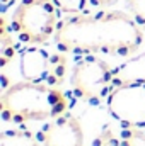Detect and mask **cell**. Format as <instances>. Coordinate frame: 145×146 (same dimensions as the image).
Wrapping results in <instances>:
<instances>
[{
    "label": "cell",
    "mask_w": 145,
    "mask_h": 146,
    "mask_svg": "<svg viewBox=\"0 0 145 146\" xmlns=\"http://www.w3.org/2000/svg\"><path fill=\"white\" fill-rule=\"evenodd\" d=\"M55 44L63 53L109 54L128 58L144 42V29L123 10L75 14L60 21Z\"/></svg>",
    "instance_id": "1"
},
{
    "label": "cell",
    "mask_w": 145,
    "mask_h": 146,
    "mask_svg": "<svg viewBox=\"0 0 145 146\" xmlns=\"http://www.w3.org/2000/svg\"><path fill=\"white\" fill-rule=\"evenodd\" d=\"M68 107V95L58 87L28 80L12 83L0 97L2 119L10 124L55 119L67 114Z\"/></svg>",
    "instance_id": "2"
},
{
    "label": "cell",
    "mask_w": 145,
    "mask_h": 146,
    "mask_svg": "<svg viewBox=\"0 0 145 146\" xmlns=\"http://www.w3.org/2000/svg\"><path fill=\"white\" fill-rule=\"evenodd\" d=\"M60 9L53 0H21L10 17V31L24 44H44L55 36Z\"/></svg>",
    "instance_id": "3"
},
{
    "label": "cell",
    "mask_w": 145,
    "mask_h": 146,
    "mask_svg": "<svg viewBox=\"0 0 145 146\" xmlns=\"http://www.w3.org/2000/svg\"><path fill=\"white\" fill-rule=\"evenodd\" d=\"M114 78V70L104 60L85 54L72 68L70 87L73 95L89 104H99L103 97L109 95V88Z\"/></svg>",
    "instance_id": "4"
},
{
    "label": "cell",
    "mask_w": 145,
    "mask_h": 146,
    "mask_svg": "<svg viewBox=\"0 0 145 146\" xmlns=\"http://www.w3.org/2000/svg\"><path fill=\"white\" fill-rule=\"evenodd\" d=\"M106 107L119 124L145 127V82L128 80L116 85L106 97Z\"/></svg>",
    "instance_id": "5"
},
{
    "label": "cell",
    "mask_w": 145,
    "mask_h": 146,
    "mask_svg": "<svg viewBox=\"0 0 145 146\" xmlns=\"http://www.w3.org/2000/svg\"><path fill=\"white\" fill-rule=\"evenodd\" d=\"M19 70L28 82L58 87L67 76V60L58 54L51 56L46 49L38 46H28L21 51Z\"/></svg>",
    "instance_id": "6"
},
{
    "label": "cell",
    "mask_w": 145,
    "mask_h": 146,
    "mask_svg": "<svg viewBox=\"0 0 145 146\" xmlns=\"http://www.w3.org/2000/svg\"><path fill=\"white\" fill-rule=\"evenodd\" d=\"M41 146H84L82 122L72 114H62L51 119L38 133Z\"/></svg>",
    "instance_id": "7"
},
{
    "label": "cell",
    "mask_w": 145,
    "mask_h": 146,
    "mask_svg": "<svg viewBox=\"0 0 145 146\" xmlns=\"http://www.w3.org/2000/svg\"><path fill=\"white\" fill-rule=\"evenodd\" d=\"M92 146H145V131L140 127L104 126L99 136L92 141Z\"/></svg>",
    "instance_id": "8"
},
{
    "label": "cell",
    "mask_w": 145,
    "mask_h": 146,
    "mask_svg": "<svg viewBox=\"0 0 145 146\" xmlns=\"http://www.w3.org/2000/svg\"><path fill=\"white\" fill-rule=\"evenodd\" d=\"M39 139L28 129H5L0 133V146H39Z\"/></svg>",
    "instance_id": "9"
},
{
    "label": "cell",
    "mask_w": 145,
    "mask_h": 146,
    "mask_svg": "<svg viewBox=\"0 0 145 146\" xmlns=\"http://www.w3.org/2000/svg\"><path fill=\"white\" fill-rule=\"evenodd\" d=\"M126 9L135 22L145 29V0H126Z\"/></svg>",
    "instance_id": "10"
},
{
    "label": "cell",
    "mask_w": 145,
    "mask_h": 146,
    "mask_svg": "<svg viewBox=\"0 0 145 146\" xmlns=\"http://www.w3.org/2000/svg\"><path fill=\"white\" fill-rule=\"evenodd\" d=\"M55 5L60 9V12L63 14H84V9H85V3L87 0H53Z\"/></svg>",
    "instance_id": "11"
},
{
    "label": "cell",
    "mask_w": 145,
    "mask_h": 146,
    "mask_svg": "<svg viewBox=\"0 0 145 146\" xmlns=\"http://www.w3.org/2000/svg\"><path fill=\"white\" fill-rule=\"evenodd\" d=\"M92 7H111L114 5L118 0H89Z\"/></svg>",
    "instance_id": "12"
},
{
    "label": "cell",
    "mask_w": 145,
    "mask_h": 146,
    "mask_svg": "<svg viewBox=\"0 0 145 146\" xmlns=\"http://www.w3.org/2000/svg\"><path fill=\"white\" fill-rule=\"evenodd\" d=\"M12 2H14V0H2V5H3V7H7V5H9V3H12Z\"/></svg>",
    "instance_id": "13"
}]
</instances>
